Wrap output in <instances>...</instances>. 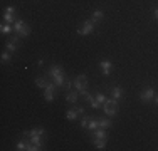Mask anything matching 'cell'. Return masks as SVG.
<instances>
[{
    "label": "cell",
    "instance_id": "cell-1",
    "mask_svg": "<svg viewBox=\"0 0 158 151\" xmlns=\"http://www.w3.org/2000/svg\"><path fill=\"white\" fill-rule=\"evenodd\" d=\"M49 76H51L52 82H54L57 88H64V84H66V76H64L62 69L59 66H51V69H49Z\"/></svg>",
    "mask_w": 158,
    "mask_h": 151
},
{
    "label": "cell",
    "instance_id": "cell-2",
    "mask_svg": "<svg viewBox=\"0 0 158 151\" xmlns=\"http://www.w3.org/2000/svg\"><path fill=\"white\" fill-rule=\"evenodd\" d=\"M101 108L104 109V114L110 116V118H113V116L118 114V101L116 99H108L106 103H104Z\"/></svg>",
    "mask_w": 158,
    "mask_h": 151
},
{
    "label": "cell",
    "instance_id": "cell-3",
    "mask_svg": "<svg viewBox=\"0 0 158 151\" xmlns=\"http://www.w3.org/2000/svg\"><path fill=\"white\" fill-rule=\"evenodd\" d=\"M93 30H94V22H93V20H84V22H82V25L77 29V34H79V35H89Z\"/></svg>",
    "mask_w": 158,
    "mask_h": 151
},
{
    "label": "cell",
    "instance_id": "cell-4",
    "mask_svg": "<svg viewBox=\"0 0 158 151\" xmlns=\"http://www.w3.org/2000/svg\"><path fill=\"white\" fill-rule=\"evenodd\" d=\"M73 84H74V89L81 92L82 89H86V84H88V76H86V74H79L77 77L74 79Z\"/></svg>",
    "mask_w": 158,
    "mask_h": 151
},
{
    "label": "cell",
    "instance_id": "cell-5",
    "mask_svg": "<svg viewBox=\"0 0 158 151\" xmlns=\"http://www.w3.org/2000/svg\"><path fill=\"white\" fill-rule=\"evenodd\" d=\"M155 89L153 88H146V89H143L141 91V94H140V99L143 101V103H150V101L155 97Z\"/></svg>",
    "mask_w": 158,
    "mask_h": 151
},
{
    "label": "cell",
    "instance_id": "cell-6",
    "mask_svg": "<svg viewBox=\"0 0 158 151\" xmlns=\"http://www.w3.org/2000/svg\"><path fill=\"white\" fill-rule=\"evenodd\" d=\"M56 88H57V86H56L54 82H49V84H47L46 92H44V97H46V101H47V103L54 101V92H56Z\"/></svg>",
    "mask_w": 158,
    "mask_h": 151
},
{
    "label": "cell",
    "instance_id": "cell-7",
    "mask_svg": "<svg viewBox=\"0 0 158 151\" xmlns=\"http://www.w3.org/2000/svg\"><path fill=\"white\" fill-rule=\"evenodd\" d=\"M99 67H101V72H103L104 76H110L111 74V69H113V64L110 62V60H101Z\"/></svg>",
    "mask_w": 158,
    "mask_h": 151
},
{
    "label": "cell",
    "instance_id": "cell-8",
    "mask_svg": "<svg viewBox=\"0 0 158 151\" xmlns=\"http://www.w3.org/2000/svg\"><path fill=\"white\" fill-rule=\"evenodd\" d=\"M79 96H81L79 91H67V92H66V99H67V103H71V104L77 103Z\"/></svg>",
    "mask_w": 158,
    "mask_h": 151
},
{
    "label": "cell",
    "instance_id": "cell-9",
    "mask_svg": "<svg viewBox=\"0 0 158 151\" xmlns=\"http://www.w3.org/2000/svg\"><path fill=\"white\" fill-rule=\"evenodd\" d=\"M93 138L94 139H108L106 129H104V128H98V129H94L93 131Z\"/></svg>",
    "mask_w": 158,
    "mask_h": 151
},
{
    "label": "cell",
    "instance_id": "cell-10",
    "mask_svg": "<svg viewBox=\"0 0 158 151\" xmlns=\"http://www.w3.org/2000/svg\"><path fill=\"white\" fill-rule=\"evenodd\" d=\"M17 45H19V35H14L10 42H7V51L10 52H15L17 51Z\"/></svg>",
    "mask_w": 158,
    "mask_h": 151
},
{
    "label": "cell",
    "instance_id": "cell-11",
    "mask_svg": "<svg viewBox=\"0 0 158 151\" xmlns=\"http://www.w3.org/2000/svg\"><path fill=\"white\" fill-rule=\"evenodd\" d=\"M25 25H27V24H25L24 20H20V18H19V20H15V24H14V32H15L17 35H20V32L24 30Z\"/></svg>",
    "mask_w": 158,
    "mask_h": 151
},
{
    "label": "cell",
    "instance_id": "cell-12",
    "mask_svg": "<svg viewBox=\"0 0 158 151\" xmlns=\"http://www.w3.org/2000/svg\"><path fill=\"white\" fill-rule=\"evenodd\" d=\"M111 94H113V99H121L123 97V89L119 88V86H116V88H113V91H111Z\"/></svg>",
    "mask_w": 158,
    "mask_h": 151
},
{
    "label": "cell",
    "instance_id": "cell-13",
    "mask_svg": "<svg viewBox=\"0 0 158 151\" xmlns=\"http://www.w3.org/2000/svg\"><path fill=\"white\" fill-rule=\"evenodd\" d=\"M98 121H99V128H111V119H108V118H104V116H101V118H98Z\"/></svg>",
    "mask_w": 158,
    "mask_h": 151
},
{
    "label": "cell",
    "instance_id": "cell-14",
    "mask_svg": "<svg viewBox=\"0 0 158 151\" xmlns=\"http://www.w3.org/2000/svg\"><path fill=\"white\" fill-rule=\"evenodd\" d=\"M103 17H104V12H103V10H99V9L94 10V12L91 14V20H93V22H99Z\"/></svg>",
    "mask_w": 158,
    "mask_h": 151
},
{
    "label": "cell",
    "instance_id": "cell-15",
    "mask_svg": "<svg viewBox=\"0 0 158 151\" xmlns=\"http://www.w3.org/2000/svg\"><path fill=\"white\" fill-rule=\"evenodd\" d=\"M0 32L2 34H10V32H14V25L12 24H2V27H0Z\"/></svg>",
    "mask_w": 158,
    "mask_h": 151
},
{
    "label": "cell",
    "instance_id": "cell-16",
    "mask_svg": "<svg viewBox=\"0 0 158 151\" xmlns=\"http://www.w3.org/2000/svg\"><path fill=\"white\" fill-rule=\"evenodd\" d=\"M77 109H69V111L66 112V118L69 119V121H73V119H77Z\"/></svg>",
    "mask_w": 158,
    "mask_h": 151
},
{
    "label": "cell",
    "instance_id": "cell-17",
    "mask_svg": "<svg viewBox=\"0 0 158 151\" xmlns=\"http://www.w3.org/2000/svg\"><path fill=\"white\" fill-rule=\"evenodd\" d=\"M98 128H99V121H98V118H96V119H94V118H91L88 129H89V131H94V129H98Z\"/></svg>",
    "mask_w": 158,
    "mask_h": 151
},
{
    "label": "cell",
    "instance_id": "cell-18",
    "mask_svg": "<svg viewBox=\"0 0 158 151\" xmlns=\"http://www.w3.org/2000/svg\"><path fill=\"white\" fill-rule=\"evenodd\" d=\"M94 146L96 149H104L106 148V139H94Z\"/></svg>",
    "mask_w": 158,
    "mask_h": 151
},
{
    "label": "cell",
    "instance_id": "cell-19",
    "mask_svg": "<svg viewBox=\"0 0 158 151\" xmlns=\"http://www.w3.org/2000/svg\"><path fill=\"white\" fill-rule=\"evenodd\" d=\"M10 59H12V52H10V51H3L2 52V62L5 64V62H9Z\"/></svg>",
    "mask_w": 158,
    "mask_h": 151
},
{
    "label": "cell",
    "instance_id": "cell-20",
    "mask_svg": "<svg viewBox=\"0 0 158 151\" xmlns=\"http://www.w3.org/2000/svg\"><path fill=\"white\" fill-rule=\"evenodd\" d=\"M35 84L39 86V88H44V89H46L49 82H47V81H46V79H44V77H37V79H35Z\"/></svg>",
    "mask_w": 158,
    "mask_h": 151
},
{
    "label": "cell",
    "instance_id": "cell-21",
    "mask_svg": "<svg viewBox=\"0 0 158 151\" xmlns=\"http://www.w3.org/2000/svg\"><path fill=\"white\" fill-rule=\"evenodd\" d=\"M34 134H44V129L39 128V129H32V131H25L24 136H34Z\"/></svg>",
    "mask_w": 158,
    "mask_h": 151
},
{
    "label": "cell",
    "instance_id": "cell-22",
    "mask_svg": "<svg viewBox=\"0 0 158 151\" xmlns=\"http://www.w3.org/2000/svg\"><path fill=\"white\" fill-rule=\"evenodd\" d=\"M3 20L7 22V24H15V18H14V15L12 14H3Z\"/></svg>",
    "mask_w": 158,
    "mask_h": 151
},
{
    "label": "cell",
    "instance_id": "cell-23",
    "mask_svg": "<svg viewBox=\"0 0 158 151\" xmlns=\"http://www.w3.org/2000/svg\"><path fill=\"white\" fill-rule=\"evenodd\" d=\"M96 101H98V103H99L101 106H103L104 103H106V96H104V94H101V92H96Z\"/></svg>",
    "mask_w": 158,
    "mask_h": 151
},
{
    "label": "cell",
    "instance_id": "cell-24",
    "mask_svg": "<svg viewBox=\"0 0 158 151\" xmlns=\"http://www.w3.org/2000/svg\"><path fill=\"white\" fill-rule=\"evenodd\" d=\"M89 121H91V118H89V116H82L81 126H82V128H88V126H89Z\"/></svg>",
    "mask_w": 158,
    "mask_h": 151
},
{
    "label": "cell",
    "instance_id": "cell-25",
    "mask_svg": "<svg viewBox=\"0 0 158 151\" xmlns=\"http://www.w3.org/2000/svg\"><path fill=\"white\" fill-rule=\"evenodd\" d=\"M29 34H31V27H29V25H25V27H24V30L20 32V35H19V37H27Z\"/></svg>",
    "mask_w": 158,
    "mask_h": 151
},
{
    "label": "cell",
    "instance_id": "cell-26",
    "mask_svg": "<svg viewBox=\"0 0 158 151\" xmlns=\"http://www.w3.org/2000/svg\"><path fill=\"white\" fill-rule=\"evenodd\" d=\"M15 149H19V151H22V149H27V145H25L24 141H19L17 143V148Z\"/></svg>",
    "mask_w": 158,
    "mask_h": 151
},
{
    "label": "cell",
    "instance_id": "cell-27",
    "mask_svg": "<svg viewBox=\"0 0 158 151\" xmlns=\"http://www.w3.org/2000/svg\"><path fill=\"white\" fill-rule=\"evenodd\" d=\"M14 12H15V9H14V7H7V9L3 10V14H12L14 15Z\"/></svg>",
    "mask_w": 158,
    "mask_h": 151
},
{
    "label": "cell",
    "instance_id": "cell-28",
    "mask_svg": "<svg viewBox=\"0 0 158 151\" xmlns=\"http://www.w3.org/2000/svg\"><path fill=\"white\" fill-rule=\"evenodd\" d=\"M153 17H155L156 20H158V9H155V10H153Z\"/></svg>",
    "mask_w": 158,
    "mask_h": 151
},
{
    "label": "cell",
    "instance_id": "cell-29",
    "mask_svg": "<svg viewBox=\"0 0 158 151\" xmlns=\"http://www.w3.org/2000/svg\"><path fill=\"white\" fill-rule=\"evenodd\" d=\"M76 109H77L79 114H84V108H76Z\"/></svg>",
    "mask_w": 158,
    "mask_h": 151
},
{
    "label": "cell",
    "instance_id": "cell-30",
    "mask_svg": "<svg viewBox=\"0 0 158 151\" xmlns=\"http://www.w3.org/2000/svg\"><path fill=\"white\" fill-rule=\"evenodd\" d=\"M153 101H155V104L158 106V94H155V97H153Z\"/></svg>",
    "mask_w": 158,
    "mask_h": 151
}]
</instances>
